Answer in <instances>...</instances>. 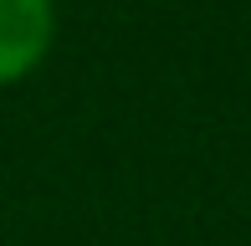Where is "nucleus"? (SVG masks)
Listing matches in <instances>:
<instances>
[{
	"instance_id": "f257e3e1",
	"label": "nucleus",
	"mask_w": 251,
	"mask_h": 246,
	"mask_svg": "<svg viewBox=\"0 0 251 246\" xmlns=\"http://www.w3.org/2000/svg\"><path fill=\"white\" fill-rule=\"evenodd\" d=\"M56 47V0H0V93L47 67Z\"/></svg>"
}]
</instances>
